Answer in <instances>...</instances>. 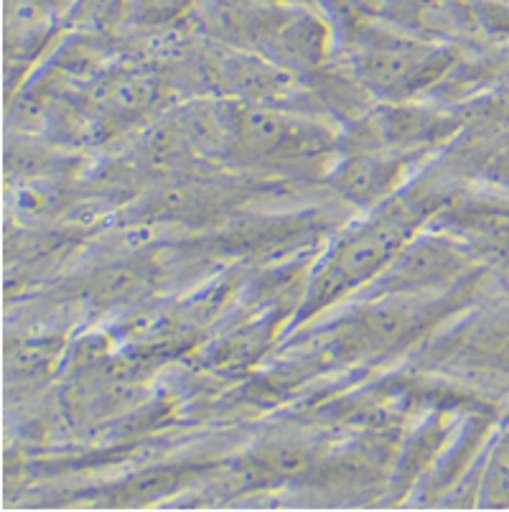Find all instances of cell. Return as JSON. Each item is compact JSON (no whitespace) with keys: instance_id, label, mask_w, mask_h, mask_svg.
Instances as JSON below:
<instances>
[{"instance_id":"cell-1","label":"cell","mask_w":509,"mask_h":512,"mask_svg":"<svg viewBox=\"0 0 509 512\" xmlns=\"http://www.w3.org/2000/svg\"><path fill=\"white\" fill-rule=\"evenodd\" d=\"M408 230L410 227L400 220L382 222V225L372 227V230L362 232L354 240H349L339 250L334 263L329 265V271L324 273L321 299H334L336 293H342L344 288H352L354 283L370 278L403 245L405 237H408Z\"/></svg>"},{"instance_id":"cell-2","label":"cell","mask_w":509,"mask_h":512,"mask_svg":"<svg viewBox=\"0 0 509 512\" xmlns=\"http://www.w3.org/2000/svg\"><path fill=\"white\" fill-rule=\"evenodd\" d=\"M242 136L247 138L255 151L273 153L283 158H308L324 148L321 130L308 128V125L291 123L280 115L250 113L242 125Z\"/></svg>"},{"instance_id":"cell-3","label":"cell","mask_w":509,"mask_h":512,"mask_svg":"<svg viewBox=\"0 0 509 512\" xmlns=\"http://www.w3.org/2000/svg\"><path fill=\"white\" fill-rule=\"evenodd\" d=\"M400 164L377 161V158H357L342 169V189L354 199L370 202L387 192L392 181L398 179Z\"/></svg>"},{"instance_id":"cell-4","label":"cell","mask_w":509,"mask_h":512,"mask_svg":"<svg viewBox=\"0 0 509 512\" xmlns=\"http://www.w3.org/2000/svg\"><path fill=\"white\" fill-rule=\"evenodd\" d=\"M448 260L451 255L441 248V242H426L403 260V265L398 268V278L403 283L438 281Z\"/></svg>"},{"instance_id":"cell-5","label":"cell","mask_w":509,"mask_h":512,"mask_svg":"<svg viewBox=\"0 0 509 512\" xmlns=\"http://www.w3.org/2000/svg\"><path fill=\"white\" fill-rule=\"evenodd\" d=\"M431 133V118L426 113H415V110H398L390 115L387 123V138L395 141H415V138Z\"/></svg>"}]
</instances>
